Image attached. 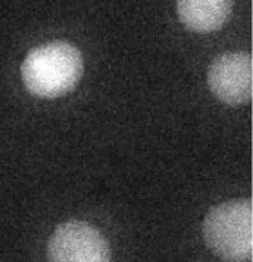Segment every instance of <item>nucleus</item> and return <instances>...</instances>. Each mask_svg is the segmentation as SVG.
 Masks as SVG:
<instances>
[{"label":"nucleus","instance_id":"1","mask_svg":"<svg viewBox=\"0 0 253 262\" xmlns=\"http://www.w3.org/2000/svg\"><path fill=\"white\" fill-rule=\"evenodd\" d=\"M81 50L68 41H51L33 48L20 66V77L31 95L58 99L77 87L83 76Z\"/></svg>","mask_w":253,"mask_h":262},{"label":"nucleus","instance_id":"2","mask_svg":"<svg viewBox=\"0 0 253 262\" xmlns=\"http://www.w3.org/2000/svg\"><path fill=\"white\" fill-rule=\"evenodd\" d=\"M203 237L210 250L227 262L252 257V200H232L212 207L203 222Z\"/></svg>","mask_w":253,"mask_h":262},{"label":"nucleus","instance_id":"3","mask_svg":"<svg viewBox=\"0 0 253 262\" xmlns=\"http://www.w3.org/2000/svg\"><path fill=\"white\" fill-rule=\"evenodd\" d=\"M48 262H111V250L100 230L88 223L71 220L51 234Z\"/></svg>","mask_w":253,"mask_h":262},{"label":"nucleus","instance_id":"4","mask_svg":"<svg viewBox=\"0 0 253 262\" xmlns=\"http://www.w3.org/2000/svg\"><path fill=\"white\" fill-rule=\"evenodd\" d=\"M212 94L232 106L245 104L252 97L253 61L250 54L229 51L216 56L207 71Z\"/></svg>","mask_w":253,"mask_h":262},{"label":"nucleus","instance_id":"5","mask_svg":"<svg viewBox=\"0 0 253 262\" xmlns=\"http://www.w3.org/2000/svg\"><path fill=\"white\" fill-rule=\"evenodd\" d=\"M232 9L233 0H176L180 22L198 33L220 30L229 19Z\"/></svg>","mask_w":253,"mask_h":262}]
</instances>
